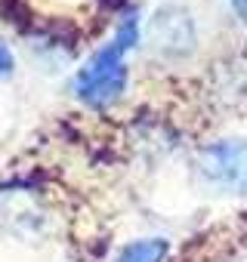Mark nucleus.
<instances>
[{
	"mask_svg": "<svg viewBox=\"0 0 247 262\" xmlns=\"http://www.w3.org/2000/svg\"><path fill=\"white\" fill-rule=\"evenodd\" d=\"M149 40L161 56H186L195 47V25L186 10L167 7L158 10L155 19L149 22Z\"/></svg>",
	"mask_w": 247,
	"mask_h": 262,
	"instance_id": "obj_3",
	"label": "nucleus"
},
{
	"mask_svg": "<svg viewBox=\"0 0 247 262\" xmlns=\"http://www.w3.org/2000/svg\"><path fill=\"white\" fill-rule=\"evenodd\" d=\"M164 256H167V241L149 237V241H133V244H127L114 262H161Z\"/></svg>",
	"mask_w": 247,
	"mask_h": 262,
	"instance_id": "obj_4",
	"label": "nucleus"
},
{
	"mask_svg": "<svg viewBox=\"0 0 247 262\" xmlns=\"http://www.w3.org/2000/svg\"><path fill=\"white\" fill-rule=\"evenodd\" d=\"M123 56H127V50L117 40L96 50L93 59L77 71V80H74L77 99L93 108L111 105L123 93V86H127V62H123Z\"/></svg>",
	"mask_w": 247,
	"mask_h": 262,
	"instance_id": "obj_1",
	"label": "nucleus"
},
{
	"mask_svg": "<svg viewBox=\"0 0 247 262\" xmlns=\"http://www.w3.org/2000/svg\"><path fill=\"white\" fill-rule=\"evenodd\" d=\"M232 7H235V13L241 16V22L247 25V0H232Z\"/></svg>",
	"mask_w": 247,
	"mask_h": 262,
	"instance_id": "obj_6",
	"label": "nucleus"
},
{
	"mask_svg": "<svg viewBox=\"0 0 247 262\" xmlns=\"http://www.w3.org/2000/svg\"><path fill=\"white\" fill-rule=\"evenodd\" d=\"M198 170L207 182L225 191L247 194V139H225L201 148Z\"/></svg>",
	"mask_w": 247,
	"mask_h": 262,
	"instance_id": "obj_2",
	"label": "nucleus"
},
{
	"mask_svg": "<svg viewBox=\"0 0 247 262\" xmlns=\"http://www.w3.org/2000/svg\"><path fill=\"white\" fill-rule=\"evenodd\" d=\"M13 74V53H10V47L0 40V77H10Z\"/></svg>",
	"mask_w": 247,
	"mask_h": 262,
	"instance_id": "obj_5",
	"label": "nucleus"
}]
</instances>
